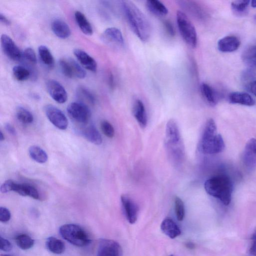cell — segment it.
<instances>
[{
  "label": "cell",
  "instance_id": "9",
  "mask_svg": "<svg viewBox=\"0 0 256 256\" xmlns=\"http://www.w3.org/2000/svg\"><path fill=\"white\" fill-rule=\"evenodd\" d=\"M44 111L48 119L56 127L62 130L67 128V118L58 108L52 105H47L44 107Z\"/></svg>",
  "mask_w": 256,
  "mask_h": 256
},
{
  "label": "cell",
  "instance_id": "33",
  "mask_svg": "<svg viewBox=\"0 0 256 256\" xmlns=\"http://www.w3.org/2000/svg\"><path fill=\"white\" fill-rule=\"evenodd\" d=\"M250 1H237L232 3V10L236 15L244 16L248 12Z\"/></svg>",
  "mask_w": 256,
  "mask_h": 256
},
{
  "label": "cell",
  "instance_id": "12",
  "mask_svg": "<svg viewBox=\"0 0 256 256\" xmlns=\"http://www.w3.org/2000/svg\"><path fill=\"white\" fill-rule=\"evenodd\" d=\"M1 43L3 52L9 59L17 61L22 58L23 53L9 36L2 35Z\"/></svg>",
  "mask_w": 256,
  "mask_h": 256
},
{
  "label": "cell",
  "instance_id": "11",
  "mask_svg": "<svg viewBox=\"0 0 256 256\" xmlns=\"http://www.w3.org/2000/svg\"><path fill=\"white\" fill-rule=\"evenodd\" d=\"M122 249L118 243L109 239L100 240L97 256H122Z\"/></svg>",
  "mask_w": 256,
  "mask_h": 256
},
{
  "label": "cell",
  "instance_id": "24",
  "mask_svg": "<svg viewBox=\"0 0 256 256\" xmlns=\"http://www.w3.org/2000/svg\"><path fill=\"white\" fill-rule=\"evenodd\" d=\"M201 94L207 103L211 106H215L218 101V95L216 91L206 83H202L200 87Z\"/></svg>",
  "mask_w": 256,
  "mask_h": 256
},
{
  "label": "cell",
  "instance_id": "34",
  "mask_svg": "<svg viewBox=\"0 0 256 256\" xmlns=\"http://www.w3.org/2000/svg\"><path fill=\"white\" fill-rule=\"evenodd\" d=\"M16 117L19 121L23 124H30L34 121L32 114L27 109L22 107L17 109Z\"/></svg>",
  "mask_w": 256,
  "mask_h": 256
},
{
  "label": "cell",
  "instance_id": "39",
  "mask_svg": "<svg viewBox=\"0 0 256 256\" xmlns=\"http://www.w3.org/2000/svg\"><path fill=\"white\" fill-rule=\"evenodd\" d=\"M23 57L32 64H35L37 62L35 52L31 48H27L24 50Z\"/></svg>",
  "mask_w": 256,
  "mask_h": 256
},
{
  "label": "cell",
  "instance_id": "25",
  "mask_svg": "<svg viewBox=\"0 0 256 256\" xmlns=\"http://www.w3.org/2000/svg\"><path fill=\"white\" fill-rule=\"evenodd\" d=\"M75 18L78 27L84 34L88 36L93 34L92 26L84 14L80 11H76Z\"/></svg>",
  "mask_w": 256,
  "mask_h": 256
},
{
  "label": "cell",
  "instance_id": "38",
  "mask_svg": "<svg viewBox=\"0 0 256 256\" xmlns=\"http://www.w3.org/2000/svg\"><path fill=\"white\" fill-rule=\"evenodd\" d=\"M101 128L103 134L109 138H112L115 135V130L111 125L107 121H103L101 123Z\"/></svg>",
  "mask_w": 256,
  "mask_h": 256
},
{
  "label": "cell",
  "instance_id": "17",
  "mask_svg": "<svg viewBox=\"0 0 256 256\" xmlns=\"http://www.w3.org/2000/svg\"><path fill=\"white\" fill-rule=\"evenodd\" d=\"M74 55L79 63L86 69L91 72H96L97 70V63L95 59L85 51L75 49L74 51Z\"/></svg>",
  "mask_w": 256,
  "mask_h": 256
},
{
  "label": "cell",
  "instance_id": "43",
  "mask_svg": "<svg viewBox=\"0 0 256 256\" xmlns=\"http://www.w3.org/2000/svg\"><path fill=\"white\" fill-rule=\"evenodd\" d=\"M164 26L167 33L171 36L175 35V30L172 24L169 21L166 20L164 22Z\"/></svg>",
  "mask_w": 256,
  "mask_h": 256
},
{
  "label": "cell",
  "instance_id": "41",
  "mask_svg": "<svg viewBox=\"0 0 256 256\" xmlns=\"http://www.w3.org/2000/svg\"><path fill=\"white\" fill-rule=\"evenodd\" d=\"M15 183L11 180H7L1 185L0 191L2 193H7L13 191V188Z\"/></svg>",
  "mask_w": 256,
  "mask_h": 256
},
{
  "label": "cell",
  "instance_id": "37",
  "mask_svg": "<svg viewBox=\"0 0 256 256\" xmlns=\"http://www.w3.org/2000/svg\"><path fill=\"white\" fill-rule=\"evenodd\" d=\"M175 212L177 218L179 221L183 220L185 217V210L183 202L178 197L175 199Z\"/></svg>",
  "mask_w": 256,
  "mask_h": 256
},
{
  "label": "cell",
  "instance_id": "19",
  "mask_svg": "<svg viewBox=\"0 0 256 256\" xmlns=\"http://www.w3.org/2000/svg\"><path fill=\"white\" fill-rule=\"evenodd\" d=\"M52 30L58 38L65 39L69 37L71 31L69 25L60 19L54 20L51 25Z\"/></svg>",
  "mask_w": 256,
  "mask_h": 256
},
{
  "label": "cell",
  "instance_id": "29",
  "mask_svg": "<svg viewBox=\"0 0 256 256\" xmlns=\"http://www.w3.org/2000/svg\"><path fill=\"white\" fill-rule=\"evenodd\" d=\"M30 157L35 162L40 164L46 163L48 160L46 152L37 146H32L29 149Z\"/></svg>",
  "mask_w": 256,
  "mask_h": 256
},
{
  "label": "cell",
  "instance_id": "31",
  "mask_svg": "<svg viewBox=\"0 0 256 256\" xmlns=\"http://www.w3.org/2000/svg\"><path fill=\"white\" fill-rule=\"evenodd\" d=\"M46 245L49 251L55 254H61L65 250L64 243L61 240L53 237L48 238Z\"/></svg>",
  "mask_w": 256,
  "mask_h": 256
},
{
  "label": "cell",
  "instance_id": "10",
  "mask_svg": "<svg viewBox=\"0 0 256 256\" xmlns=\"http://www.w3.org/2000/svg\"><path fill=\"white\" fill-rule=\"evenodd\" d=\"M102 40L106 44L116 48H123L125 41L121 31L118 28L107 29L102 35Z\"/></svg>",
  "mask_w": 256,
  "mask_h": 256
},
{
  "label": "cell",
  "instance_id": "26",
  "mask_svg": "<svg viewBox=\"0 0 256 256\" xmlns=\"http://www.w3.org/2000/svg\"><path fill=\"white\" fill-rule=\"evenodd\" d=\"M17 193L21 196H29L36 200L40 199L38 190L29 184H20L17 187Z\"/></svg>",
  "mask_w": 256,
  "mask_h": 256
},
{
  "label": "cell",
  "instance_id": "53",
  "mask_svg": "<svg viewBox=\"0 0 256 256\" xmlns=\"http://www.w3.org/2000/svg\"><path fill=\"white\" fill-rule=\"evenodd\" d=\"M255 21H256V16H255Z\"/></svg>",
  "mask_w": 256,
  "mask_h": 256
},
{
  "label": "cell",
  "instance_id": "54",
  "mask_svg": "<svg viewBox=\"0 0 256 256\" xmlns=\"http://www.w3.org/2000/svg\"><path fill=\"white\" fill-rule=\"evenodd\" d=\"M170 256H174L173 255H171Z\"/></svg>",
  "mask_w": 256,
  "mask_h": 256
},
{
  "label": "cell",
  "instance_id": "32",
  "mask_svg": "<svg viewBox=\"0 0 256 256\" xmlns=\"http://www.w3.org/2000/svg\"><path fill=\"white\" fill-rule=\"evenodd\" d=\"M13 75L18 81L22 82L28 80L31 76V72L21 65L15 66L12 70Z\"/></svg>",
  "mask_w": 256,
  "mask_h": 256
},
{
  "label": "cell",
  "instance_id": "30",
  "mask_svg": "<svg viewBox=\"0 0 256 256\" xmlns=\"http://www.w3.org/2000/svg\"><path fill=\"white\" fill-rule=\"evenodd\" d=\"M38 53L42 62L47 67L52 69L55 65V60L49 49L41 45L38 48Z\"/></svg>",
  "mask_w": 256,
  "mask_h": 256
},
{
  "label": "cell",
  "instance_id": "22",
  "mask_svg": "<svg viewBox=\"0 0 256 256\" xmlns=\"http://www.w3.org/2000/svg\"><path fill=\"white\" fill-rule=\"evenodd\" d=\"M146 6L152 14L158 17H164L168 13L167 7L158 0H148Z\"/></svg>",
  "mask_w": 256,
  "mask_h": 256
},
{
  "label": "cell",
  "instance_id": "50",
  "mask_svg": "<svg viewBox=\"0 0 256 256\" xmlns=\"http://www.w3.org/2000/svg\"><path fill=\"white\" fill-rule=\"evenodd\" d=\"M5 139V137L2 131L0 132V141H3Z\"/></svg>",
  "mask_w": 256,
  "mask_h": 256
},
{
  "label": "cell",
  "instance_id": "42",
  "mask_svg": "<svg viewBox=\"0 0 256 256\" xmlns=\"http://www.w3.org/2000/svg\"><path fill=\"white\" fill-rule=\"evenodd\" d=\"M0 249L4 252H10L12 249V245L8 240L1 237Z\"/></svg>",
  "mask_w": 256,
  "mask_h": 256
},
{
  "label": "cell",
  "instance_id": "23",
  "mask_svg": "<svg viewBox=\"0 0 256 256\" xmlns=\"http://www.w3.org/2000/svg\"><path fill=\"white\" fill-rule=\"evenodd\" d=\"M82 135L85 139L95 145H99L102 143V138L100 133L93 125L85 127L82 130Z\"/></svg>",
  "mask_w": 256,
  "mask_h": 256
},
{
  "label": "cell",
  "instance_id": "51",
  "mask_svg": "<svg viewBox=\"0 0 256 256\" xmlns=\"http://www.w3.org/2000/svg\"><path fill=\"white\" fill-rule=\"evenodd\" d=\"M251 5L253 8H256V1H251Z\"/></svg>",
  "mask_w": 256,
  "mask_h": 256
},
{
  "label": "cell",
  "instance_id": "44",
  "mask_svg": "<svg viewBox=\"0 0 256 256\" xmlns=\"http://www.w3.org/2000/svg\"><path fill=\"white\" fill-rule=\"evenodd\" d=\"M249 251L252 255L256 256V230L252 236V244Z\"/></svg>",
  "mask_w": 256,
  "mask_h": 256
},
{
  "label": "cell",
  "instance_id": "49",
  "mask_svg": "<svg viewBox=\"0 0 256 256\" xmlns=\"http://www.w3.org/2000/svg\"><path fill=\"white\" fill-rule=\"evenodd\" d=\"M186 247L189 249H193L195 248V245L193 243L188 242L186 244Z\"/></svg>",
  "mask_w": 256,
  "mask_h": 256
},
{
  "label": "cell",
  "instance_id": "1",
  "mask_svg": "<svg viewBox=\"0 0 256 256\" xmlns=\"http://www.w3.org/2000/svg\"><path fill=\"white\" fill-rule=\"evenodd\" d=\"M122 8L128 22L135 35L143 42L150 38L152 29L150 23L145 14L132 1H122Z\"/></svg>",
  "mask_w": 256,
  "mask_h": 256
},
{
  "label": "cell",
  "instance_id": "4",
  "mask_svg": "<svg viewBox=\"0 0 256 256\" xmlns=\"http://www.w3.org/2000/svg\"><path fill=\"white\" fill-rule=\"evenodd\" d=\"M165 143L172 159L177 163L181 162L185 155L184 146L179 127L174 120H170L167 124Z\"/></svg>",
  "mask_w": 256,
  "mask_h": 256
},
{
  "label": "cell",
  "instance_id": "3",
  "mask_svg": "<svg viewBox=\"0 0 256 256\" xmlns=\"http://www.w3.org/2000/svg\"><path fill=\"white\" fill-rule=\"evenodd\" d=\"M200 150L206 154H216L225 149V143L222 136L217 133V126L213 119L206 122L200 143Z\"/></svg>",
  "mask_w": 256,
  "mask_h": 256
},
{
  "label": "cell",
  "instance_id": "5",
  "mask_svg": "<svg viewBox=\"0 0 256 256\" xmlns=\"http://www.w3.org/2000/svg\"><path fill=\"white\" fill-rule=\"evenodd\" d=\"M59 232L63 239L71 244L77 247H85L91 240L85 230L76 224H66L59 229Z\"/></svg>",
  "mask_w": 256,
  "mask_h": 256
},
{
  "label": "cell",
  "instance_id": "35",
  "mask_svg": "<svg viewBox=\"0 0 256 256\" xmlns=\"http://www.w3.org/2000/svg\"><path fill=\"white\" fill-rule=\"evenodd\" d=\"M15 241L17 246L24 250L31 249L34 245V240L26 234H21L17 236Z\"/></svg>",
  "mask_w": 256,
  "mask_h": 256
},
{
  "label": "cell",
  "instance_id": "16",
  "mask_svg": "<svg viewBox=\"0 0 256 256\" xmlns=\"http://www.w3.org/2000/svg\"><path fill=\"white\" fill-rule=\"evenodd\" d=\"M240 40L234 36H229L218 41V48L223 53H230L236 51L240 46Z\"/></svg>",
  "mask_w": 256,
  "mask_h": 256
},
{
  "label": "cell",
  "instance_id": "14",
  "mask_svg": "<svg viewBox=\"0 0 256 256\" xmlns=\"http://www.w3.org/2000/svg\"><path fill=\"white\" fill-rule=\"evenodd\" d=\"M121 200L128 221L131 224H135L137 220L138 215V207L137 204L126 195H122Z\"/></svg>",
  "mask_w": 256,
  "mask_h": 256
},
{
  "label": "cell",
  "instance_id": "47",
  "mask_svg": "<svg viewBox=\"0 0 256 256\" xmlns=\"http://www.w3.org/2000/svg\"><path fill=\"white\" fill-rule=\"evenodd\" d=\"M250 91L256 96V80L250 83L249 86Z\"/></svg>",
  "mask_w": 256,
  "mask_h": 256
},
{
  "label": "cell",
  "instance_id": "2",
  "mask_svg": "<svg viewBox=\"0 0 256 256\" xmlns=\"http://www.w3.org/2000/svg\"><path fill=\"white\" fill-rule=\"evenodd\" d=\"M206 192L228 206L232 199L233 184L231 179L225 175H219L207 180L204 184Z\"/></svg>",
  "mask_w": 256,
  "mask_h": 256
},
{
  "label": "cell",
  "instance_id": "48",
  "mask_svg": "<svg viewBox=\"0 0 256 256\" xmlns=\"http://www.w3.org/2000/svg\"><path fill=\"white\" fill-rule=\"evenodd\" d=\"M109 84L110 87L113 88L114 86V77L112 75V74H110L109 77Z\"/></svg>",
  "mask_w": 256,
  "mask_h": 256
},
{
  "label": "cell",
  "instance_id": "46",
  "mask_svg": "<svg viewBox=\"0 0 256 256\" xmlns=\"http://www.w3.org/2000/svg\"><path fill=\"white\" fill-rule=\"evenodd\" d=\"M0 21L4 25L9 26L11 24L10 21L2 13L0 14Z\"/></svg>",
  "mask_w": 256,
  "mask_h": 256
},
{
  "label": "cell",
  "instance_id": "21",
  "mask_svg": "<svg viewBox=\"0 0 256 256\" xmlns=\"http://www.w3.org/2000/svg\"><path fill=\"white\" fill-rule=\"evenodd\" d=\"M229 101L232 104H238L247 106H252L255 101L252 96L248 93L243 92H234L229 95Z\"/></svg>",
  "mask_w": 256,
  "mask_h": 256
},
{
  "label": "cell",
  "instance_id": "27",
  "mask_svg": "<svg viewBox=\"0 0 256 256\" xmlns=\"http://www.w3.org/2000/svg\"><path fill=\"white\" fill-rule=\"evenodd\" d=\"M179 5L183 8H184L190 14L198 18H203L205 16V13L201 7L193 1H179Z\"/></svg>",
  "mask_w": 256,
  "mask_h": 256
},
{
  "label": "cell",
  "instance_id": "45",
  "mask_svg": "<svg viewBox=\"0 0 256 256\" xmlns=\"http://www.w3.org/2000/svg\"><path fill=\"white\" fill-rule=\"evenodd\" d=\"M5 129L6 131L11 135L15 136L16 135V132L14 127L10 124L7 123L5 125Z\"/></svg>",
  "mask_w": 256,
  "mask_h": 256
},
{
  "label": "cell",
  "instance_id": "7",
  "mask_svg": "<svg viewBox=\"0 0 256 256\" xmlns=\"http://www.w3.org/2000/svg\"><path fill=\"white\" fill-rule=\"evenodd\" d=\"M67 113L73 121L82 125L89 121L91 112L88 106L81 102H73L67 107Z\"/></svg>",
  "mask_w": 256,
  "mask_h": 256
},
{
  "label": "cell",
  "instance_id": "8",
  "mask_svg": "<svg viewBox=\"0 0 256 256\" xmlns=\"http://www.w3.org/2000/svg\"><path fill=\"white\" fill-rule=\"evenodd\" d=\"M59 66L62 74L68 78L84 79L86 72L74 59L62 58L59 61Z\"/></svg>",
  "mask_w": 256,
  "mask_h": 256
},
{
  "label": "cell",
  "instance_id": "13",
  "mask_svg": "<svg viewBox=\"0 0 256 256\" xmlns=\"http://www.w3.org/2000/svg\"><path fill=\"white\" fill-rule=\"evenodd\" d=\"M46 85L48 93L55 101L63 104L67 101V92L59 82L55 80H49Z\"/></svg>",
  "mask_w": 256,
  "mask_h": 256
},
{
  "label": "cell",
  "instance_id": "52",
  "mask_svg": "<svg viewBox=\"0 0 256 256\" xmlns=\"http://www.w3.org/2000/svg\"><path fill=\"white\" fill-rule=\"evenodd\" d=\"M1 256H11L9 255H1Z\"/></svg>",
  "mask_w": 256,
  "mask_h": 256
},
{
  "label": "cell",
  "instance_id": "28",
  "mask_svg": "<svg viewBox=\"0 0 256 256\" xmlns=\"http://www.w3.org/2000/svg\"><path fill=\"white\" fill-rule=\"evenodd\" d=\"M242 60L248 67L256 69V45L249 47L242 54Z\"/></svg>",
  "mask_w": 256,
  "mask_h": 256
},
{
  "label": "cell",
  "instance_id": "40",
  "mask_svg": "<svg viewBox=\"0 0 256 256\" xmlns=\"http://www.w3.org/2000/svg\"><path fill=\"white\" fill-rule=\"evenodd\" d=\"M11 217V213L9 209L3 207L0 208V221L7 223L10 220Z\"/></svg>",
  "mask_w": 256,
  "mask_h": 256
},
{
  "label": "cell",
  "instance_id": "20",
  "mask_svg": "<svg viewBox=\"0 0 256 256\" xmlns=\"http://www.w3.org/2000/svg\"><path fill=\"white\" fill-rule=\"evenodd\" d=\"M162 231L171 239H175L181 234V231L177 224L172 219L167 218L164 220L161 225Z\"/></svg>",
  "mask_w": 256,
  "mask_h": 256
},
{
  "label": "cell",
  "instance_id": "18",
  "mask_svg": "<svg viewBox=\"0 0 256 256\" xmlns=\"http://www.w3.org/2000/svg\"><path fill=\"white\" fill-rule=\"evenodd\" d=\"M133 114L142 128H145L147 125L148 119L146 112L145 106L140 100H136L133 106Z\"/></svg>",
  "mask_w": 256,
  "mask_h": 256
},
{
  "label": "cell",
  "instance_id": "15",
  "mask_svg": "<svg viewBox=\"0 0 256 256\" xmlns=\"http://www.w3.org/2000/svg\"><path fill=\"white\" fill-rule=\"evenodd\" d=\"M243 162L249 169L256 167V139L252 138L247 143L243 154Z\"/></svg>",
  "mask_w": 256,
  "mask_h": 256
},
{
  "label": "cell",
  "instance_id": "36",
  "mask_svg": "<svg viewBox=\"0 0 256 256\" xmlns=\"http://www.w3.org/2000/svg\"><path fill=\"white\" fill-rule=\"evenodd\" d=\"M79 97L91 105H94L96 101L94 94L87 88L84 87H80L77 90Z\"/></svg>",
  "mask_w": 256,
  "mask_h": 256
},
{
  "label": "cell",
  "instance_id": "6",
  "mask_svg": "<svg viewBox=\"0 0 256 256\" xmlns=\"http://www.w3.org/2000/svg\"><path fill=\"white\" fill-rule=\"evenodd\" d=\"M177 22L182 38L189 47L195 48L197 45V34L195 26L185 13L178 11Z\"/></svg>",
  "mask_w": 256,
  "mask_h": 256
}]
</instances>
